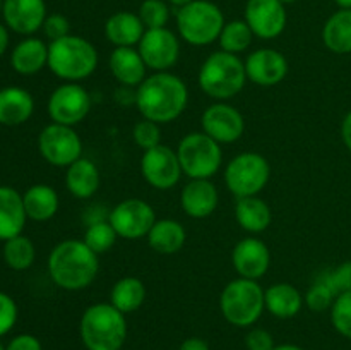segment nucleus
Here are the masks:
<instances>
[{"label": "nucleus", "instance_id": "obj_17", "mask_svg": "<svg viewBox=\"0 0 351 350\" xmlns=\"http://www.w3.org/2000/svg\"><path fill=\"white\" fill-rule=\"evenodd\" d=\"M232 263L240 278L257 281L269 270L271 250L257 237H245L233 247Z\"/></svg>", "mask_w": 351, "mask_h": 350}, {"label": "nucleus", "instance_id": "obj_51", "mask_svg": "<svg viewBox=\"0 0 351 350\" xmlns=\"http://www.w3.org/2000/svg\"><path fill=\"white\" fill-rule=\"evenodd\" d=\"M281 2H283L285 5H288V3H293V2H297V0H281Z\"/></svg>", "mask_w": 351, "mask_h": 350}, {"label": "nucleus", "instance_id": "obj_16", "mask_svg": "<svg viewBox=\"0 0 351 350\" xmlns=\"http://www.w3.org/2000/svg\"><path fill=\"white\" fill-rule=\"evenodd\" d=\"M287 5L281 0H249L245 5V23L254 36L274 40L287 27Z\"/></svg>", "mask_w": 351, "mask_h": 350}, {"label": "nucleus", "instance_id": "obj_25", "mask_svg": "<svg viewBox=\"0 0 351 350\" xmlns=\"http://www.w3.org/2000/svg\"><path fill=\"white\" fill-rule=\"evenodd\" d=\"M10 65L21 75L38 74L48 67V45L40 38H24L10 54Z\"/></svg>", "mask_w": 351, "mask_h": 350}, {"label": "nucleus", "instance_id": "obj_6", "mask_svg": "<svg viewBox=\"0 0 351 350\" xmlns=\"http://www.w3.org/2000/svg\"><path fill=\"white\" fill-rule=\"evenodd\" d=\"M219 309L223 318L237 328L256 325L266 309L263 287L256 280L247 278L232 280L223 288Z\"/></svg>", "mask_w": 351, "mask_h": 350}, {"label": "nucleus", "instance_id": "obj_22", "mask_svg": "<svg viewBox=\"0 0 351 350\" xmlns=\"http://www.w3.org/2000/svg\"><path fill=\"white\" fill-rule=\"evenodd\" d=\"M110 71L122 86L137 88L147 78V65L134 47H115L110 55Z\"/></svg>", "mask_w": 351, "mask_h": 350}, {"label": "nucleus", "instance_id": "obj_8", "mask_svg": "<svg viewBox=\"0 0 351 350\" xmlns=\"http://www.w3.org/2000/svg\"><path fill=\"white\" fill-rule=\"evenodd\" d=\"M178 160L189 178H211L223 161L221 144L206 132H191L178 143Z\"/></svg>", "mask_w": 351, "mask_h": 350}, {"label": "nucleus", "instance_id": "obj_24", "mask_svg": "<svg viewBox=\"0 0 351 350\" xmlns=\"http://www.w3.org/2000/svg\"><path fill=\"white\" fill-rule=\"evenodd\" d=\"M146 33L143 21L137 14L120 10L112 14L105 23V36L115 47H136Z\"/></svg>", "mask_w": 351, "mask_h": 350}, {"label": "nucleus", "instance_id": "obj_18", "mask_svg": "<svg viewBox=\"0 0 351 350\" xmlns=\"http://www.w3.org/2000/svg\"><path fill=\"white\" fill-rule=\"evenodd\" d=\"M288 69L287 57L273 48L254 50L245 60L247 79L264 88L280 84L287 78Z\"/></svg>", "mask_w": 351, "mask_h": 350}, {"label": "nucleus", "instance_id": "obj_42", "mask_svg": "<svg viewBox=\"0 0 351 350\" xmlns=\"http://www.w3.org/2000/svg\"><path fill=\"white\" fill-rule=\"evenodd\" d=\"M41 30H43L45 36H47L48 40L55 41L71 34L69 33V31H71V24H69V19L64 14H50V16H47V19H45Z\"/></svg>", "mask_w": 351, "mask_h": 350}, {"label": "nucleus", "instance_id": "obj_41", "mask_svg": "<svg viewBox=\"0 0 351 350\" xmlns=\"http://www.w3.org/2000/svg\"><path fill=\"white\" fill-rule=\"evenodd\" d=\"M19 309L16 301L5 292H0V338L16 326Z\"/></svg>", "mask_w": 351, "mask_h": 350}, {"label": "nucleus", "instance_id": "obj_38", "mask_svg": "<svg viewBox=\"0 0 351 350\" xmlns=\"http://www.w3.org/2000/svg\"><path fill=\"white\" fill-rule=\"evenodd\" d=\"M331 323L339 335L351 340V290L336 297L331 307Z\"/></svg>", "mask_w": 351, "mask_h": 350}, {"label": "nucleus", "instance_id": "obj_30", "mask_svg": "<svg viewBox=\"0 0 351 350\" xmlns=\"http://www.w3.org/2000/svg\"><path fill=\"white\" fill-rule=\"evenodd\" d=\"M187 240L184 225L177 220L163 218L156 220L153 229L147 233V244L153 250L160 254H175L184 247Z\"/></svg>", "mask_w": 351, "mask_h": 350}, {"label": "nucleus", "instance_id": "obj_3", "mask_svg": "<svg viewBox=\"0 0 351 350\" xmlns=\"http://www.w3.org/2000/svg\"><path fill=\"white\" fill-rule=\"evenodd\" d=\"M79 333L88 350H120L127 338L125 314L108 302L93 304L82 312Z\"/></svg>", "mask_w": 351, "mask_h": 350}, {"label": "nucleus", "instance_id": "obj_27", "mask_svg": "<svg viewBox=\"0 0 351 350\" xmlns=\"http://www.w3.org/2000/svg\"><path fill=\"white\" fill-rule=\"evenodd\" d=\"M24 209L27 218L33 222H48L58 211V194L51 185L34 184L23 194Z\"/></svg>", "mask_w": 351, "mask_h": 350}, {"label": "nucleus", "instance_id": "obj_9", "mask_svg": "<svg viewBox=\"0 0 351 350\" xmlns=\"http://www.w3.org/2000/svg\"><path fill=\"white\" fill-rule=\"evenodd\" d=\"M271 177V165L263 154L240 153L226 165L225 184L237 198L257 196L267 185Z\"/></svg>", "mask_w": 351, "mask_h": 350}, {"label": "nucleus", "instance_id": "obj_43", "mask_svg": "<svg viewBox=\"0 0 351 350\" xmlns=\"http://www.w3.org/2000/svg\"><path fill=\"white\" fill-rule=\"evenodd\" d=\"M247 350H273L274 338L267 329L264 328H252L245 336Z\"/></svg>", "mask_w": 351, "mask_h": 350}, {"label": "nucleus", "instance_id": "obj_32", "mask_svg": "<svg viewBox=\"0 0 351 350\" xmlns=\"http://www.w3.org/2000/svg\"><path fill=\"white\" fill-rule=\"evenodd\" d=\"M146 301V285L136 277H123L113 283L110 304L123 314L136 312Z\"/></svg>", "mask_w": 351, "mask_h": 350}, {"label": "nucleus", "instance_id": "obj_40", "mask_svg": "<svg viewBox=\"0 0 351 350\" xmlns=\"http://www.w3.org/2000/svg\"><path fill=\"white\" fill-rule=\"evenodd\" d=\"M317 278L324 280L332 288L336 295L351 290V261L339 264L332 270H324L317 275Z\"/></svg>", "mask_w": 351, "mask_h": 350}, {"label": "nucleus", "instance_id": "obj_26", "mask_svg": "<svg viewBox=\"0 0 351 350\" xmlns=\"http://www.w3.org/2000/svg\"><path fill=\"white\" fill-rule=\"evenodd\" d=\"M266 309L280 319L295 318L304 307V295L291 283H274L264 290Z\"/></svg>", "mask_w": 351, "mask_h": 350}, {"label": "nucleus", "instance_id": "obj_37", "mask_svg": "<svg viewBox=\"0 0 351 350\" xmlns=\"http://www.w3.org/2000/svg\"><path fill=\"white\" fill-rule=\"evenodd\" d=\"M336 297H338V295L332 292V288L329 287L324 280L315 277L314 283L311 285V288H308L304 299H305V304H307V307L311 309V311L324 312L332 307Z\"/></svg>", "mask_w": 351, "mask_h": 350}, {"label": "nucleus", "instance_id": "obj_11", "mask_svg": "<svg viewBox=\"0 0 351 350\" xmlns=\"http://www.w3.org/2000/svg\"><path fill=\"white\" fill-rule=\"evenodd\" d=\"M108 222L115 229L117 235L127 240H136L147 237L156 223V213L144 199L129 198L113 206L108 213Z\"/></svg>", "mask_w": 351, "mask_h": 350}, {"label": "nucleus", "instance_id": "obj_23", "mask_svg": "<svg viewBox=\"0 0 351 350\" xmlns=\"http://www.w3.org/2000/svg\"><path fill=\"white\" fill-rule=\"evenodd\" d=\"M34 112V100L27 89L7 86L0 89V124L16 127L27 122Z\"/></svg>", "mask_w": 351, "mask_h": 350}, {"label": "nucleus", "instance_id": "obj_35", "mask_svg": "<svg viewBox=\"0 0 351 350\" xmlns=\"http://www.w3.org/2000/svg\"><path fill=\"white\" fill-rule=\"evenodd\" d=\"M117 239H119V235H117L112 223L108 220H99V222L89 223L82 240L93 253L103 254L115 246Z\"/></svg>", "mask_w": 351, "mask_h": 350}, {"label": "nucleus", "instance_id": "obj_48", "mask_svg": "<svg viewBox=\"0 0 351 350\" xmlns=\"http://www.w3.org/2000/svg\"><path fill=\"white\" fill-rule=\"evenodd\" d=\"M273 350H304V349L298 345H293V343H283V345H276Z\"/></svg>", "mask_w": 351, "mask_h": 350}, {"label": "nucleus", "instance_id": "obj_39", "mask_svg": "<svg viewBox=\"0 0 351 350\" xmlns=\"http://www.w3.org/2000/svg\"><path fill=\"white\" fill-rule=\"evenodd\" d=\"M134 143L141 148L143 151L151 150L161 144V129L160 124L153 122V120L143 119L134 126L132 129Z\"/></svg>", "mask_w": 351, "mask_h": 350}, {"label": "nucleus", "instance_id": "obj_7", "mask_svg": "<svg viewBox=\"0 0 351 350\" xmlns=\"http://www.w3.org/2000/svg\"><path fill=\"white\" fill-rule=\"evenodd\" d=\"M225 26V16L216 3L194 0L177 10V30L184 41L192 47H206L218 41Z\"/></svg>", "mask_w": 351, "mask_h": 350}, {"label": "nucleus", "instance_id": "obj_34", "mask_svg": "<svg viewBox=\"0 0 351 350\" xmlns=\"http://www.w3.org/2000/svg\"><path fill=\"white\" fill-rule=\"evenodd\" d=\"M252 40L254 33L249 27V24L245 23V19H235L225 23L221 34L218 38L221 50L235 55L245 51L250 47V43H252Z\"/></svg>", "mask_w": 351, "mask_h": 350}, {"label": "nucleus", "instance_id": "obj_44", "mask_svg": "<svg viewBox=\"0 0 351 350\" xmlns=\"http://www.w3.org/2000/svg\"><path fill=\"white\" fill-rule=\"evenodd\" d=\"M5 350H43V347H41V342L34 335L21 333V335L14 336V338L7 343Z\"/></svg>", "mask_w": 351, "mask_h": 350}, {"label": "nucleus", "instance_id": "obj_21", "mask_svg": "<svg viewBox=\"0 0 351 350\" xmlns=\"http://www.w3.org/2000/svg\"><path fill=\"white\" fill-rule=\"evenodd\" d=\"M26 220L23 194L10 185H0V240L21 235Z\"/></svg>", "mask_w": 351, "mask_h": 350}, {"label": "nucleus", "instance_id": "obj_47", "mask_svg": "<svg viewBox=\"0 0 351 350\" xmlns=\"http://www.w3.org/2000/svg\"><path fill=\"white\" fill-rule=\"evenodd\" d=\"M9 47V27L0 23V57L7 51Z\"/></svg>", "mask_w": 351, "mask_h": 350}, {"label": "nucleus", "instance_id": "obj_52", "mask_svg": "<svg viewBox=\"0 0 351 350\" xmlns=\"http://www.w3.org/2000/svg\"><path fill=\"white\" fill-rule=\"evenodd\" d=\"M2 9H3V0H0V14H2Z\"/></svg>", "mask_w": 351, "mask_h": 350}, {"label": "nucleus", "instance_id": "obj_46", "mask_svg": "<svg viewBox=\"0 0 351 350\" xmlns=\"http://www.w3.org/2000/svg\"><path fill=\"white\" fill-rule=\"evenodd\" d=\"M341 139L351 153V112L346 113V117L341 122Z\"/></svg>", "mask_w": 351, "mask_h": 350}, {"label": "nucleus", "instance_id": "obj_19", "mask_svg": "<svg viewBox=\"0 0 351 350\" xmlns=\"http://www.w3.org/2000/svg\"><path fill=\"white\" fill-rule=\"evenodd\" d=\"M2 16L10 31L31 36L43 27L47 3L45 0H3Z\"/></svg>", "mask_w": 351, "mask_h": 350}, {"label": "nucleus", "instance_id": "obj_31", "mask_svg": "<svg viewBox=\"0 0 351 350\" xmlns=\"http://www.w3.org/2000/svg\"><path fill=\"white\" fill-rule=\"evenodd\" d=\"M322 41L332 54H351V9H339L326 21Z\"/></svg>", "mask_w": 351, "mask_h": 350}, {"label": "nucleus", "instance_id": "obj_15", "mask_svg": "<svg viewBox=\"0 0 351 350\" xmlns=\"http://www.w3.org/2000/svg\"><path fill=\"white\" fill-rule=\"evenodd\" d=\"M202 132L219 144H232L243 136L245 119L235 106L218 102L208 106L201 117Z\"/></svg>", "mask_w": 351, "mask_h": 350}, {"label": "nucleus", "instance_id": "obj_49", "mask_svg": "<svg viewBox=\"0 0 351 350\" xmlns=\"http://www.w3.org/2000/svg\"><path fill=\"white\" fill-rule=\"evenodd\" d=\"M191 2H194V0H168V3H171V5L177 7V9H182V7L189 5Z\"/></svg>", "mask_w": 351, "mask_h": 350}, {"label": "nucleus", "instance_id": "obj_20", "mask_svg": "<svg viewBox=\"0 0 351 350\" xmlns=\"http://www.w3.org/2000/svg\"><path fill=\"white\" fill-rule=\"evenodd\" d=\"M218 189L211 178H191V182L182 189V209L195 220L211 216L218 208Z\"/></svg>", "mask_w": 351, "mask_h": 350}, {"label": "nucleus", "instance_id": "obj_33", "mask_svg": "<svg viewBox=\"0 0 351 350\" xmlns=\"http://www.w3.org/2000/svg\"><path fill=\"white\" fill-rule=\"evenodd\" d=\"M2 256L10 270L24 271L33 266L36 259V249H34L33 240L21 233L3 242Z\"/></svg>", "mask_w": 351, "mask_h": 350}, {"label": "nucleus", "instance_id": "obj_28", "mask_svg": "<svg viewBox=\"0 0 351 350\" xmlns=\"http://www.w3.org/2000/svg\"><path fill=\"white\" fill-rule=\"evenodd\" d=\"M65 185L69 192L77 199H89L99 189L98 167L88 158H79L77 161L67 167Z\"/></svg>", "mask_w": 351, "mask_h": 350}, {"label": "nucleus", "instance_id": "obj_14", "mask_svg": "<svg viewBox=\"0 0 351 350\" xmlns=\"http://www.w3.org/2000/svg\"><path fill=\"white\" fill-rule=\"evenodd\" d=\"M141 57L147 69L154 72H167L173 67L180 57V41L177 34L168 27L146 30L137 45Z\"/></svg>", "mask_w": 351, "mask_h": 350}, {"label": "nucleus", "instance_id": "obj_36", "mask_svg": "<svg viewBox=\"0 0 351 350\" xmlns=\"http://www.w3.org/2000/svg\"><path fill=\"white\" fill-rule=\"evenodd\" d=\"M137 16L141 17L146 30L167 27L168 21H170V7L165 0H144Z\"/></svg>", "mask_w": 351, "mask_h": 350}, {"label": "nucleus", "instance_id": "obj_4", "mask_svg": "<svg viewBox=\"0 0 351 350\" xmlns=\"http://www.w3.org/2000/svg\"><path fill=\"white\" fill-rule=\"evenodd\" d=\"M98 67V51L89 40L67 34L48 45V69L65 82L88 79Z\"/></svg>", "mask_w": 351, "mask_h": 350}, {"label": "nucleus", "instance_id": "obj_2", "mask_svg": "<svg viewBox=\"0 0 351 350\" xmlns=\"http://www.w3.org/2000/svg\"><path fill=\"white\" fill-rule=\"evenodd\" d=\"M98 254L93 253L84 240H62L48 256V275L51 281L69 292L88 288L98 277Z\"/></svg>", "mask_w": 351, "mask_h": 350}, {"label": "nucleus", "instance_id": "obj_5", "mask_svg": "<svg viewBox=\"0 0 351 350\" xmlns=\"http://www.w3.org/2000/svg\"><path fill=\"white\" fill-rule=\"evenodd\" d=\"M197 81L206 95L225 102L239 95L245 86V62L235 54L215 51L202 62Z\"/></svg>", "mask_w": 351, "mask_h": 350}, {"label": "nucleus", "instance_id": "obj_29", "mask_svg": "<svg viewBox=\"0 0 351 350\" xmlns=\"http://www.w3.org/2000/svg\"><path fill=\"white\" fill-rule=\"evenodd\" d=\"M235 218L245 232L261 233L267 230L273 222V211L259 196H249V198H239L235 206Z\"/></svg>", "mask_w": 351, "mask_h": 350}, {"label": "nucleus", "instance_id": "obj_12", "mask_svg": "<svg viewBox=\"0 0 351 350\" xmlns=\"http://www.w3.org/2000/svg\"><path fill=\"white\" fill-rule=\"evenodd\" d=\"M47 110L51 122L74 127L91 112V96L79 82H64L53 89Z\"/></svg>", "mask_w": 351, "mask_h": 350}, {"label": "nucleus", "instance_id": "obj_1", "mask_svg": "<svg viewBox=\"0 0 351 350\" xmlns=\"http://www.w3.org/2000/svg\"><path fill=\"white\" fill-rule=\"evenodd\" d=\"M189 103L187 84L171 72H154L137 86L136 106L143 119L170 124L184 113Z\"/></svg>", "mask_w": 351, "mask_h": 350}, {"label": "nucleus", "instance_id": "obj_53", "mask_svg": "<svg viewBox=\"0 0 351 350\" xmlns=\"http://www.w3.org/2000/svg\"><path fill=\"white\" fill-rule=\"evenodd\" d=\"M0 350H5V347L2 345V342H0Z\"/></svg>", "mask_w": 351, "mask_h": 350}, {"label": "nucleus", "instance_id": "obj_13", "mask_svg": "<svg viewBox=\"0 0 351 350\" xmlns=\"http://www.w3.org/2000/svg\"><path fill=\"white\" fill-rule=\"evenodd\" d=\"M141 174L151 187L168 191L178 184L184 172H182L177 151H173L167 144H160V146L144 151L141 158Z\"/></svg>", "mask_w": 351, "mask_h": 350}, {"label": "nucleus", "instance_id": "obj_10", "mask_svg": "<svg viewBox=\"0 0 351 350\" xmlns=\"http://www.w3.org/2000/svg\"><path fill=\"white\" fill-rule=\"evenodd\" d=\"M38 150L47 163L67 168L82 158V141L74 127L51 122L38 136Z\"/></svg>", "mask_w": 351, "mask_h": 350}, {"label": "nucleus", "instance_id": "obj_50", "mask_svg": "<svg viewBox=\"0 0 351 350\" xmlns=\"http://www.w3.org/2000/svg\"><path fill=\"white\" fill-rule=\"evenodd\" d=\"M339 9H351V0H335Z\"/></svg>", "mask_w": 351, "mask_h": 350}, {"label": "nucleus", "instance_id": "obj_45", "mask_svg": "<svg viewBox=\"0 0 351 350\" xmlns=\"http://www.w3.org/2000/svg\"><path fill=\"white\" fill-rule=\"evenodd\" d=\"M180 350H209V345L206 340L199 338V336H191V338L184 340Z\"/></svg>", "mask_w": 351, "mask_h": 350}]
</instances>
